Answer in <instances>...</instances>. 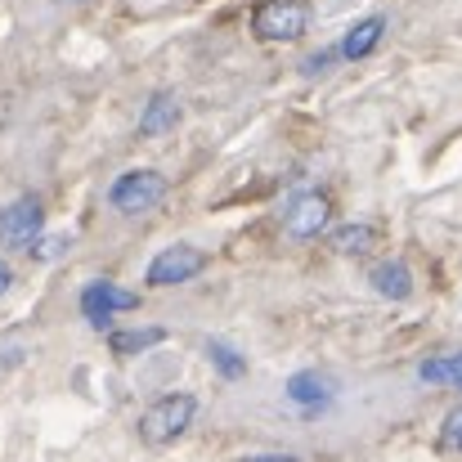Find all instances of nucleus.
Masks as SVG:
<instances>
[{
  "label": "nucleus",
  "mask_w": 462,
  "mask_h": 462,
  "mask_svg": "<svg viewBox=\"0 0 462 462\" xmlns=\"http://www.w3.org/2000/svg\"><path fill=\"white\" fill-rule=\"evenodd\" d=\"M193 418H198V400H193V395H184V391L162 395V400H153V404L144 409L140 436H144V445H175V440L193 427Z\"/></svg>",
  "instance_id": "1"
},
{
  "label": "nucleus",
  "mask_w": 462,
  "mask_h": 462,
  "mask_svg": "<svg viewBox=\"0 0 462 462\" xmlns=\"http://www.w3.org/2000/svg\"><path fill=\"white\" fill-rule=\"evenodd\" d=\"M252 32L261 41H301L310 32V5L306 0H265L252 14Z\"/></svg>",
  "instance_id": "2"
},
{
  "label": "nucleus",
  "mask_w": 462,
  "mask_h": 462,
  "mask_svg": "<svg viewBox=\"0 0 462 462\" xmlns=\"http://www.w3.org/2000/svg\"><path fill=\"white\" fill-rule=\"evenodd\" d=\"M41 229H45V202L36 193H23L9 207H0V243L5 247H36Z\"/></svg>",
  "instance_id": "3"
},
{
  "label": "nucleus",
  "mask_w": 462,
  "mask_h": 462,
  "mask_svg": "<svg viewBox=\"0 0 462 462\" xmlns=\"http://www.w3.org/2000/svg\"><path fill=\"white\" fill-rule=\"evenodd\" d=\"M108 198H113V207L122 216H140V211H153L157 202L166 198V180L157 171H126V175H117Z\"/></svg>",
  "instance_id": "4"
},
{
  "label": "nucleus",
  "mask_w": 462,
  "mask_h": 462,
  "mask_svg": "<svg viewBox=\"0 0 462 462\" xmlns=\"http://www.w3.org/2000/svg\"><path fill=\"white\" fill-rule=\"evenodd\" d=\"M202 265H207V256L198 252V247H166V252H157L153 261H149V270H144V279L153 283V288H175V283H189L193 274H202Z\"/></svg>",
  "instance_id": "5"
},
{
  "label": "nucleus",
  "mask_w": 462,
  "mask_h": 462,
  "mask_svg": "<svg viewBox=\"0 0 462 462\" xmlns=\"http://www.w3.org/2000/svg\"><path fill=\"white\" fill-rule=\"evenodd\" d=\"M135 306H140V297H135V292H126V288H117V283L95 279V283H86V288H81V314H86L95 328H108L117 310H135Z\"/></svg>",
  "instance_id": "6"
},
{
  "label": "nucleus",
  "mask_w": 462,
  "mask_h": 462,
  "mask_svg": "<svg viewBox=\"0 0 462 462\" xmlns=\"http://www.w3.org/2000/svg\"><path fill=\"white\" fill-rule=\"evenodd\" d=\"M328 225H332V202H328V193H319V189L301 193V198L292 202V211H288V234H292V238H319Z\"/></svg>",
  "instance_id": "7"
},
{
  "label": "nucleus",
  "mask_w": 462,
  "mask_h": 462,
  "mask_svg": "<svg viewBox=\"0 0 462 462\" xmlns=\"http://www.w3.org/2000/svg\"><path fill=\"white\" fill-rule=\"evenodd\" d=\"M382 32H386V18L382 14H368V18H359L346 36H341V50H337V59H368L373 50H377V41H382Z\"/></svg>",
  "instance_id": "8"
},
{
  "label": "nucleus",
  "mask_w": 462,
  "mask_h": 462,
  "mask_svg": "<svg viewBox=\"0 0 462 462\" xmlns=\"http://www.w3.org/2000/svg\"><path fill=\"white\" fill-rule=\"evenodd\" d=\"M368 283L377 288V297H391V301H404L413 292V274H409L404 261H377L373 274H368Z\"/></svg>",
  "instance_id": "9"
},
{
  "label": "nucleus",
  "mask_w": 462,
  "mask_h": 462,
  "mask_svg": "<svg viewBox=\"0 0 462 462\" xmlns=\"http://www.w3.org/2000/svg\"><path fill=\"white\" fill-rule=\"evenodd\" d=\"M175 122H180V99L171 90H157L153 99L144 104L140 135H166V131H175Z\"/></svg>",
  "instance_id": "10"
},
{
  "label": "nucleus",
  "mask_w": 462,
  "mask_h": 462,
  "mask_svg": "<svg viewBox=\"0 0 462 462\" xmlns=\"http://www.w3.org/2000/svg\"><path fill=\"white\" fill-rule=\"evenodd\" d=\"M288 395H292V404H306V409H323L328 400H332V382L323 377V373H297L292 382H288Z\"/></svg>",
  "instance_id": "11"
},
{
  "label": "nucleus",
  "mask_w": 462,
  "mask_h": 462,
  "mask_svg": "<svg viewBox=\"0 0 462 462\" xmlns=\"http://www.w3.org/2000/svg\"><path fill=\"white\" fill-rule=\"evenodd\" d=\"M418 377H422L427 386H454V391H462V350H454V355H431V359H422Z\"/></svg>",
  "instance_id": "12"
},
{
  "label": "nucleus",
  "mask_w": 462,
  "mask_h": 462,
  "mask_svg": "<svg viewBox=\"0 0 462 462\" xmlns=\"http://www.w3.org/2000/svg\"><path fill=\"white\" fill-rule=\"evenodd\" d=\"M373 243H377L373 225H341V229H332V252H341V256H368Z\"/></svg>",
  "instance_id": "13"
},
{
  "label": "nucleus",
  "mask_w": 462,
  "mask_h": 462,
  "mask_svg": "<svg viewBox=\"0 0 462 462\" xmlns=\"http://www.w3.org/2000/svg\"><path fill=\"white\" fill-rule=\"evenodd\" d=\"M162 341H166V328H126V332L108 337L113 355H140V350H153Z\"/></svg>",
  "instance_id": "14"
},
{
  "label": "nucleus",
  "mask_w": 462,
  "mask_h": 462,
  "mask_svg": "<svg viewBox=\"0 0 462 462\" xmlns=\"http://www.w3.org/2000/svg\"><path fill=\"white\" fill-rule=\"evenodd\" d=\"M207 355H211V364H216L229 382H238V377L247 373V364L238 359V350H229V346H220V341H211V346H207Z\"/></svg>",
  "instance_id": "15"
},
{
  "label": "nucleus",
  "mask_w": 462,
  "mask_h": 462,
  "mask_svg": "<svg viewBox=\"0 0 462 462\" xmlns=\"http://www.w3.org/2000/svg\"><path fill=\"white\" fill-rule=\"evenodd\" d=\"M440 445H445L449 454H462V409H454V413L445 418V427H440Z\"/></svg>",
  "instance_id": "16"
},
{
  "label": "nucleus",
  "mask_w": 462,
  "mask_h": 462,
  "mask_svg": "<svg viewBox=\"0 0 462 462\" xmlns=\"http://www.w3.org/2000/svg\"><path fill=\"white\" fill-rule=\"evenodd\" d=\"M63 252H68V238H41V243L32 247L36 261H54V256H63Z\"/></svg>",
  "instance_id": "17"
},
{
  "label": "nucleus",
  "mask_w": 462,
  "mask_h": 462,
  "mask_svg": "<svg viewBox=\"0 0 462 462\" xmlns=\"http://www.w3.org/2000/svg\"><path fill=\"white\" fill-rule=\"evenodd\" d=\"M238 462H301L292 454H252V458H238Z\"/></svg>",
  "instance_id": "18"
},
{
  "label": "nucleus",
  "mask_w": 462,
  "mask_h": 462,
  "mask_svg": "<svg viewBox=\"0 0 462 462\" xmlns=\"http://www.w3.org/2000/svg\"><path fill=\"white\" fill-rule=\"evenodd\" d=\"M9 283H14V274H9V265H5V261H0V297H5V292H9Z\"/></svg>",
  "instance_id": "19"
}]
</instances>
